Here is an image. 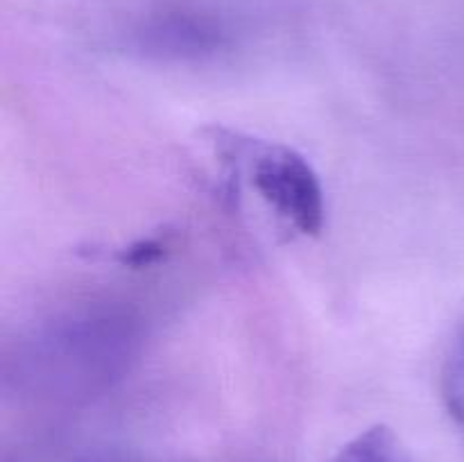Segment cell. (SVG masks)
<instances>
[{
	"instance_id": "cell-4",
	"label": "cell",
	"mask_w": 464,
	"mask_h": 462,
	"mask_svg": "<svg viewBox=\"0 0 464 462\" xmlns=\"http://www.w3.org/2000/svg\"><path fill=\"white\" fill-rule=\"evenodd\" d=\"M329 462H415L388 426H372L344 444Z\"/></svg>"
},
{
	"instance_id": "cell-3",
	"label": "cell",
	"mask_w": 464,
	"mask_h": 462,
	"mask_svg": "<svg viewBox=\"0 0 464 462\" xmlns=\"http://www.w3.org/2000/svg\"><path fill=\"white\" fill-rule=\"evenodd\" d=\"M225 43L220 23L204 14L172 12L154 18L140 32V45L163 57H204Z\"/></svg>"
},
{
	"instance_id": "cell-2",
	"label": "cell",
	"mask_w": 464,
	"mask_h": 462,
	"mask_svg": "<svg viewBox=\"0 0 464 462\" xmlns=\"http://www.w3.org/2000/svg\"><path fill=\"white\" fill-rule=\"evenodd\" d=\"M252 186L290 226L317 236L324 226V190L311 163L285 145H258L252 159Z\"/></svg>"
},
{
	"instance_id": "cell-5",
	"label": "cell",
	"mask_w": 464,
	"mask_h": 462,
	"mask_svg": "<svg viewBox=\"0 0 464 462\" xmlns=\"http://www.w3.org/2000/svg\"><path fill=\"white\" fill-rule=\"evenodd\" d=\"M442 399L464 442V324L453 338L442 367Z\"/></svg>"
},
{
	"instance_id": "cell-1",
	"label": "cell",
	"mask_w": 464,
	"mask_h": 462,
	"mask_svg": "<svg viewBox=\"0 0 464 462\" xmlns=\"http://www.w3.org/2000/svg\"><path fill=\"white\" fill-rule=\"evenodd\" d=\"M136 326L118 311H86L50 324L32 342L27 379L54 388L107 385L134 353Z\"/></svg>"
}]
</instances>
